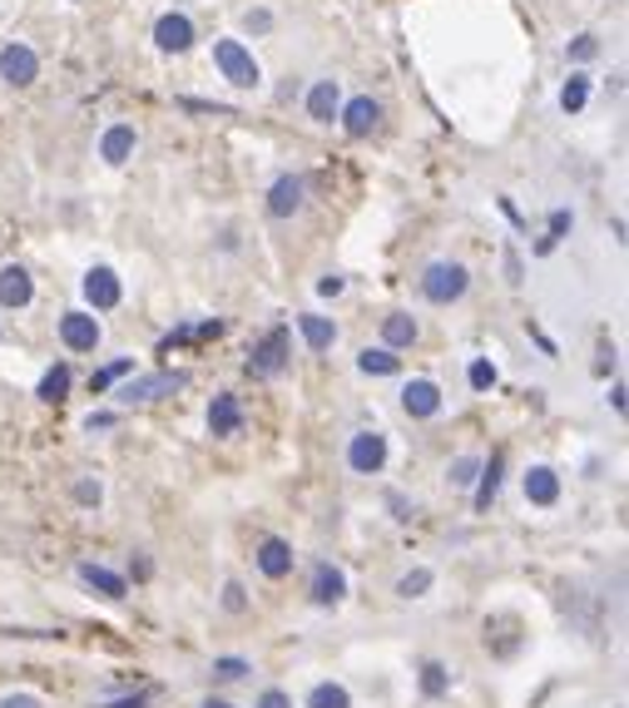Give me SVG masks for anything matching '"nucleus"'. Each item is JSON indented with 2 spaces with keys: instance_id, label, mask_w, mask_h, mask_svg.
Segmentation results:
<instances>
[{
  "instance_id": "34",
  "label": "nucleus",
  "mask_w": 629,
  "mask_h": 708,
  "mask_svg": "<svg viewBox=\"0 0 629 708\" xmlns=\"http://www.w3.org/2000/svg\"><path fill=\"white\" fill-rule=\"evenodd\" d=\"M421 688H427L431 698H441V694H446V668H441V664H427V668H421Z\"/></svg>"
},
{
  "instance_id": "21",
  "label": "nucleus",
  "mask_w": 629,
  "mask_h": 708,
  "mask_svg": "<svg viewBox=\"0 0 629 708\" xmlns=\"http://www.w3.org/2000/svg\"><path fill=\"white\" fill-rule=\"evenodd\" d=\"M298 328H302V342H308L312 352H328L332 342H338V328H332V318H318V312H302Z\"/></svg>"
},
{
  "instance_id": "27",
  "label": "nucleus",
  "mask_w": 629,
  "mask_h": 708,
  "mask_svg": "<svg viewBox=\"0 0 629 708\" xmlns=\"http://www.w3.org/2000/svg\"><path fill=\"white\" fill-rule=\"evenodd\" d=\"M308 708H352V698H347V688L342 684H318L308 694Z\"/></svg>"
},
{
  "instance_id": "10",
  "label": "nucleus",
  "mask_w": 629,
  "mask_h": 708,
  "mask_svg": "<svg viewBox=\"0 0 629 708\" xmlns=\"http://www.w3.org/2000/svg\"><path fill=\"white\" fill-rule=\"evenodd\" d=\"M60 338L70 352H95L100 347V322L90 318V312H65L60 318Z\"/></svg>"
},
{
  "instance_id": "8",
  "label": "nucleus",
  "mask_w": 629,
  "mask_h": 708,
  "mask_svg": "<svg viewBox=\"0 0 629 708\" xmlns=\"http://www.w3.org/2000/svg\"><path fill=\"white\" fill-rule=\"evenodd\" d=\"M338 120H342V130H347L352 140H367V134L382 124V104L372 100V95H357V100H347L338 110Z\"/></svg>"
},
{
  "instance_id": "25",
  "label": "nucleus",
  "mask_w": 629,
  "mask_h": 708,
  "mask_svg": "<svg viewBox=\"0 0 629 708\" xmlns=\"http://www.w3.org/2000/svg\"><path fill=\"white\" fill-rule=\"evenodd\" d=\"M70 381H75V372L60 362V367H51L41 377V391H35V397H41V401H65V397H70Z\"/></svg>"
},
{
  "instance_id": "23",
  "label": "nucleus",
  "mask_w": 629,
  "mask_h": 708,
  "mask_svg": "<svg viewBox=\"0 0 629 708\" xmlns=\"http://www.w3.org/2000/svg\"><path fill=\"white\" fill-rule=\"evenodd\" d=\"M80 579H85V585H90V589H100L104 599H124V579L114 575V569L90 565V560H85V565H80Z\"/></svg>"
},
{
  "instance_id": "40",
  "label": "nucleus",
  "mask_w": 629,
  "mask_h": 708,
  "mask_svg": "<svg viewBox=\"0 0 629 708\" xmlns=\"http://www.w3.org/2000/svg\"><path fill=\"white\" fill-rule=\"evenodd\" d=\"M318 292H322V298H338V292H342V278H338V273H328V278L318 283Z\"/></svg>"
},
{
  "instance_id": "11",
  "label": "nucleus",
  "mask_w": 629,
  "mask_h": 708,
  "mask_svg": "<svg viewBox=\"0 0 629 708\" xmlns=\"http://www.w3.org/2000/svg\"><path fill=\"white\" fill-rule=\"evenodd\" d=\"M401 407H407V417H437L441 411V387L437 381H427V377H417V381H407L401 387Z\"/></svg>"
},
{
  "instance_id": "17",
  "label": "nucleus",
  "mask_w": 629,
  "mask_h": 708,
  "mask_svg": "<svg viewBox=\"0 0 629 708\" xmlns=\"http://www.w3.org/2000/svg\"><path fill=\"white\" fill-rule=\"evenodd\" d=\"M258 569L268 579H283V575H293V545L288 540H278V535H268L258 545Z\"/></svg>"
},
{
  "instance_id": "15",
  "label": "nucleus",
  "mask_w": 629,
  "mask_h": 708,
  "mask_svg": "<svg viewBox=\"0 0 629 708\" xmlns=\"http://www.w3.org/2000/svg\"><path fill=\"white\" fill-rule=\"evenodd\" d=\"M85 302H90V308H114V302H120V278H114L110 268H90L85 273Z\"/></svg>"
},
{
  "instance_id": "28",
  "label": "nucleus",
  "mask_w": 629,
  "mask_h": 708,
  "mask_svg": "<svg viewBox=\"0 0 629 708\" xmlns=\"http://www.w3.org/2000/svg\"><path fill=\"white\" fill-rule=\"evenodd\" d=\"M570 223H575V219H570L565 209H560V213H550V229H545V239L536 243V253H550V248H555V243L565 239V233H570Z\"/></svg>"
},
{
  "instance_id": "29",
  "label": "nucleus",
  "mask_w": 629,
  "mask_h": 708,
  "mask_svg": "<svg viewBox=\"0 0 629 708\" xmlns=\"http://www.w3.org/2000/svg\"><path fill=\"white\" fill-rule=\"evenodd\" d=\"M427 589H431V569H411V575H401L397 595L401 599H417V595H427Z\"/></svg>"
},
{
  "instance_id": "39",
  "label": "nucleus",
  "mask_w": 629,
  "mask_h": 708,
  "mask_svg": "<svg viewBox=\"0 0 629 708\" xmlns=\"http://www.w3.org/2000/svg\"><path fill=\"white\" fill-rule=\"evenodd\" d=\"M258 708H293V704H288V694H278V688H268V694L258 698Z\"/></svg>"
},
{
  "instance_id": "4",
  "label": "nucleus",
  "mask_w": 629,
  "mask_h": 708,
  "mask_svg": "<svg viewBox=\"0 0 629 708\" xmlns=\"http://www.w3.org/2000/svg\"><path fill=\"white\" fill-rule=\"evenodd\" d=\"M35 75H41V55H35L31 45L11 41L5 51H0V80L11 85V90H25V85H35Z\"/></svg>"
},
{
  "instance_id": "22",
  "label": "nucleus",
  "mask_w": 629,
  "mask_h": 708,
  "mask_svg": "<svg viewBox=\"0 0 629 708\" xmlns=\"http://www.w3.org/2000/svg\"><path fill=\"white\" fill-rule=\"evenodd\" d=\"M382 342H387L391 352L411 347V342H417V318H407V312H391V318H382Z\"/></svg>"
},
{
  "instance_id": "18",
  "label": "nucleus",
  "mask_w": 629,
  "mask_h": 708,
  "mask_svg": "<svg viewBox=\"0 0 629 708\" xmlns=\"http://www.w3.org/2000/svg\"><path fill=\"white\" fill-rule=\"evenodd\" d=\"M35 298V288H31V273L25 268H0V308H25V302Z\"/></svg>"
},
{
  "instance_id": "26",
  "label": "nucleus",
  "mask_w": 629,
  "mask_h": 708,
  "mask_svg": "<svg viewBox=\"0 0 629 708\" xmlns=\"http://www.w3.org/2000/svg\"><path fill=\"white\" fill-rule=\"evenodd\" d=\"M589 104V75H570L565 90H560V110L565 114H580Z\"/></svg>"
},
{
  "instance_id": "32",
  "label": "nucleus",
  "mask_w": 629,
  "mask_h": 708,
  "mask_svg": "<svg viewBox=\"0 0 629 708\" xmlns=\"http://www.w3.org/2000/svg\"><path fill=\"white\" fill-rule=\"evenodd\" d=\"M565 55H570V60H580V65H589V60L599 55V41H595V35H575Z\"/></svg>"
},
{
  "instance_id": "3",
  "label": "nucleus",
  "mask_w": 629,
  "mask_h": 708,
  "mask_svg": "<svg viewBox=\"0 0 629 708\" xmlns=\"http://www.w3.org/2000/svg\"><path fill=\"white\" fill-rule=\"evenodd\" d=\"M288 352H293L288 328H273L268 338L249 352V377H278V372L288 367Z\"/></svg>"
},
{
  "instance_id": "35",
  "label": "nucleus",
  "mask_w": 629,
  "mask_h": 708,
  "mask_svg": "<svg viewBox=\"0 0 629 708\" xmlns=\"http://www.w3.org/2000/svg\"><path fill=\"white\" fill-rule=\"evenodd\" d=\"M243 674H249L243 659H213V678H243Z\"/></svg>"
},
{
  "instance_id": "44",
  "label": "nucleus",
  "mask_w": 629,
  "mask_h": 708,
  "mask_svg": "<svg viewBox=\"0 0 629 708\" xmlns=\"http://www.w3.org/2000/svg\"><path fill=\"white\" fill-rule=\"evenodd\" d=\"M203 708H229V704H219V698H209V704H203Z\"/></svg>"
},
{
  "instance_id": "38",
  "label": "nucleus",
  "mask_w": 629,
  "mask_h": 708,
  "mask_svg": "<svg viewBox=\"0 0 629 708\" xmlns=\"http://www.w3.org/2000/svg\"><path fill=\"white\" fill-rule=\"evenodd\" d=\"M75 500H85V506H100V486H95V480H80V486H75Z\"/></svg>"
},
{
  "instance_id": "37",
  "label": "nucleus",
  "mask_w": 629,
  "mask_h": 708,
  "mask_svg": "<svg viewBox=\"0 0 629 708\" xmlns=\"http://www.w3.org/2000/svg\"><path fill=\"white\" fill-rule=\"evenodd\" d=\"M243 605H249V599H243V585H239V579H229V585H223V609L243 615Z\"/></svg>"
},
{
  "instance_id": "1",
  "label": "nucleus",
  "mask_w": 629,
  "mask_h": 708,
  "mask_svg": "<svg viewBox=\"0 0 629 708\" xmlns=\"http://www.w3.org/2000/svg\"><path fill=\"white\" fill-rule=\"evenodd\" d=\"M213 65H219L223 80L239 85V90H258V80H263L258 60H253V51L243 41H213Z\"/></svg>"
},
{
  "instance_id": "2",
  "label": "nucleus",
  "mask_w": 629,
  "mask_h": 708,
  "mask_svg": "<svg viewBox=\"0 0 629 708\" xmlns=\"http://www.w3.org/2000/svg\"><path fill=\"white\" fill-rule=\"evenodd\" d=\"M466 288H471V273L461 268V263H431L427 273H421V292H427L431 302H456V298H466Z\"/></svg>"
},
{
  "instance_id": "20",
  "label": "nucleus",
  "mask_w": 629,
  "mask_h": 708,
  "mask_svg": "<svg viewBox=\"0 0 629 708\" xmlns=\"http://www.w3.org/2000/svg\"><path fill=\"white\" fill-rule=\"evenodd\" d=\"M342 595H347V575H342L338 565H318V575H312V599H318V605H338Z\"/></svg>"
},
{
  "instance_id": "31",
  "label": "nucleus",
  "mask_w": 629,
  "mask_h": 708,
  "mask_svg": "<svg viewBox=\"0 0 629 708\" xmlns=\"http://www.w3.org/2000/svg\"><path fill=\"white\" fill-rule=\"evenodd\" d=\"M476 476H481V461L476 456L451 461V486H476Z\"/></svg>"
},
{
  "instance_id": "5",
  "label": "nucleus",
  "mask_w": 629,
  "mask_h": 708,
  "mask_svg": "<svg viewBox=\"0 0 629 708\" xmlns=\"http://www.w3.org/2000/svg\"><path fill=\"white\" fill-rule=\"evenodd\" d=\"M347 466L357 471V476H377V471L387 466V436H382V431H357L347 446Z\"/></svg>"
},
{
  "instance_id": "36",
  "label": "nucleus",
  "mask_w": 629,
  "mask_h": 708,
  "mask_svg": "<svg viewBox=\"0 0 629 708\" xmlns=\"http://www.w3.org/2000/svg\"><path fill=\"white\" fill-rule=\"evenodd\" d=\"M243 25H249V35H268L273 31V11H249L243 15Z\"/></svg>"
},
{
  "instance_id": "41",
  "label": "nucleus",
  "mask_w": 629,
  "mask_h": 708,
  "mask_svg": "<svg viewBox=\"0 0 629 708\" xmlns=\"http://www.w3.org/2000/svg\"><path fill=\"white\" fill-rule=\"evenodd\" d=\"M0 708H41V698H31V694H11Z\"/></svg>"
},
{
  "instance_id": "16",
  "label": "nucleus",
  "mask_w": 629,
  "mask_h": 708,
  "mask_svg": "<svg viewBox=\"0 0 629 708\" xmlns=\"http://www.w3.org/2000/svg\"><path fill=\"white\" fill-rule=\"evenodd\" d=\"M520 486H526V500H530V506H555V500H560V476H555L550 466H530Z\"/></svg>"
},
{
  "instance_id": "7",
  "label": "nucleus",
  "mask_w": 629,
  "mask_h": 708,
  "mask_svg": "<svg viewBox=\"0 0 629 708\" xmlns=\"http://www.w3.org/2000/svg\"><path fill=\"white\" fill-rule=\"evenodd\" d=\"M184 391V372H150V377H134L120 387V401H159Z\"/></svg>"
},
{
  "instance_id": "19",
  "label": "nucleus",
  "mask_w": 629,
  "mask_h": 708,
  "mask_svg": "<svg viewBox=\"0 0 629 708\" xmlns=\"http://www.w3.org/2000/svg\"><path fill=\"white\" fill-rule=\"evenodd\" d=\"M500 476H506V456H490L486 466H481V476H476V510H490V500L500 496Z\"/></svg>"
},
{
  "instance_id": "43",
  "label": "nucleus",
  "mask_w": 629,
  "mask_h": 708,
  "mask_svg": "<svg viewBox=\"0 0 629 708\" xmlns=\"http://www.w3.org/2000/svg\"><path fill=\"white\" fill-rule=\"evenodd\" d=\"M85 427H90V431H104V427H114V417H110V411H100V417H90Z\"/></svg>"
},
{
  "instance_id": "14",
  "label": "nucleus",
  "mask_w": 629,
  "mask_h": 708,
  "mask_svg": "<svg viewBox=\"0 0 629 708\" xmlns=\"http://www.w3.org/2000/svg\"><path fill=\"white\" fill-rule=\"evenodd\" d=\"M338 110H342V85L338 80H318V85H312V90H308V114H312V120L332 124V120H338Z\"/></svg>"
},
{
  "instance_id": "13",
  "label": "nucleus",
  "mask_w": 629,
  "mask_h": 708,
  "mask_svg": "<svg viewBox=\"0 0 629 708\" xmlns=\"http://www.w3.org/2000/svg\"><path fill=\"white\" fill-rule=\"evenodd\" d=\"M134 144H140V134H134V124H110L100 140V159L104 164H130L134 159Z\"/></svg>"
},
{
  "instance_id": "42",
  "label": "nucleus",
  "mask_w": 629,
  "mask_h": 708,
  "mask_svg": "<svg viewBox=\"0 0 629 708\" xmlns=\"http://www.w3.org/2000/svg\"><path fill=\"white\" fill-rule=\"evenodd\" d=\"M104 708H150V698L134 694V698H114V704H104Z\"/></svg>"
},
{
  "instance_id": "24",
  "label": "nucleus",
  "mask_w": 629,
  "mask_h": 708,
  "mask_svg": "<svg viewBox=\"0 0 629 708\" xmlns=\"http://www.w3.org/2000/svg\"><path fill=\"white\" fill-rule=\"evenodd\" d=\"M357 367L367 372V377H391L401 362H397V352H391V347H362L357 352Z\"/></svg>"
},
{
  "instance_id": "30",
  "label": "nucleus",
  "mask_w": 629,
  "mask_h": 708,
  "mask_svg": "<svg viewBox=\"0 0 629 708\" xmlns=\"http://www.w3.org/2000/svg\"><path fill=\"white\" fill-rule=\"evenodd\" d=\"M466 381H471L476 391H490V387H496V367H490L486 357H476V362L466 367Z\"/></svg>"
},
{
  "instance_id": "6",
  "label": "nucleus",
  "mask_w": 629,
  "mask_h": 708,
  "mask_svg": "<svg viewBox=\"0 0 629 708\" xmlns=\"http://www.w3.org/2000/svg\"><path fill=\"white\" fill-rule=\"evenodd\" d=\"M194 41H199V31H194V21L184 11H169L154 21V45H159L164 55H184Z\"/></svg>"
},
{
  "instance_id": "33",
  "label": "nucleus",
  "mask_w": 629,
  "mask_h": 708,
  "mask_svg": "<svg viewBox=\"0 0 629 708\" xmlns=\"http://www.w3.org/2000/svg\"><path fill=\"white\" fill-rule=\"evenodd\" d=\"M130 367H134L130 357L110 362V367H104V372H95V377H90V387H95V391H104V387H110V381H120V377H124V372H130Z\"/></svg>"
},
{
  "instance_id": "12",
  "label": "nucleus",
  "mask_w": 629,
  "mask_h": 708,
  "mask_svg": "<svg viewBox=\"0 0 629 708\" xmlns=\"http://www.w3.org/2000/svg\"><path fill=\"white\" fill-rule=\"evenodd\" d=\"M209 431L213 436H239L243 431V407L233 391H219V397L209 401Z\"/></svg>"
},
{
  "instance_id": "9",
  "label": "nucleus",
  "mask_w": 629,
  "mask_h": 708,
  "mask_svg": "<svg viewBox=\"0 0 629 708\" xmlns=\"http://www.w3.org/2000/svg\"><path fill=\"white\" fill-rule=\"evenodd\" d=\"M302 199H308V179L283 174V179L268 189V213H273V219H293V213L302 209Z\"/></svg>"
}]
</instances>
